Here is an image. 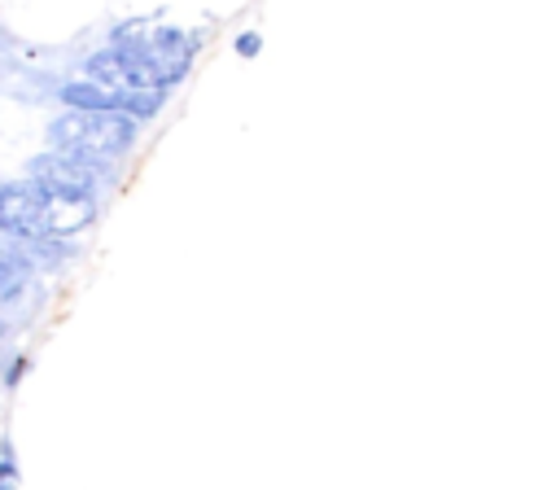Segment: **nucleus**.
I'll list each match as a JSON object with an SVG mask.
<instances>
[{
	"label": "nucleus",
	"mask_w": 560,
	"mask_h": 490,
	"mask_svg": "<svg viewBox=\"0 0 560 490\" xmlns=\"http://www.w3.org/2000/svg\"><path fill=\"white\" fill-rule=\"evenodd\" d=\"M258 48H262V35H258V31H245V35H236V52H241V57H254Z\"/></svg>",
	"instance_id": "obj_7"
},
{
	"label": "nucleus",
	"mask_w": 560,
	"mask_h": 490,
	"mask_svg": "<svg viewBox=\"0 0 560 490\" xmlns=\"http://www.w3.org/2000/svg\"><path fill=\"white\" fill-rule=\"evenodd\" d=\"M197 61V39L179 26H118L109 44L83 57L79 74L105 88H162L171 92Z\"/></svg>",
	"instance_id": "obj_1"
},
{
	"label": "nucleus",
	"mask_w": 560,
	"mask_h": 490,
	"mask_svg": "<svg viewBox=\"0 0 560 490\" xmlns=\"http://www.w3.org/2000/svg\"><path fill=\"white\" fill-rule=\"evenodd\" d=\"M22 372H26V354H18V359H13V363H9V368H4V385H9V389H13V385H18V381H22Z\"/></svg>",
	"instance_id": "obj_8"
},
{
	"label": "nucleus",
	"mask_w": 560,
	"mask_h": 490,
	"mask_svg": "<svg viewBox=\"0 0 560 490\" xmlns=\"http://www.w3.org/2000/svg\"><path fill=\"white\" fill-rule=\"evenodd\" d=\"M22 477H18V464H13V451H9V442L0 446V486H18Z\"/></svg>",
	"instance_id": "obj_6"
},
{
	"label": "nucleus",
	"mask_w": 560,
	"mask_h": 490,
	"mask_svg": "<svg viewBox=\"0 0 560 490\" xmlns=\"http://www.w3.org/2000/svg\"><path fill=\"white\" fill-rule=\"evenodd\" d=\"M31 284H35V245L18 236L0 241V311H13Z\"/></svg>",
	"instance_id": "obj_5"
},
{
	"label": "nucleus",
	"mask_w": 560,
	"mask_h": 490,
	"mask_svg": "<svg viewBox=\"0 0 560 490\" xmlns=\"http://www.w3.org/2000/svg\"><path fill=\"white\" fill-rule=\"evenodd\" d=\"M26 175L44 188H57V192H70V197H92V201H101L114 184L109 162L88 158V153H70V149H48V153L31 158Z\"/></svg>",
	"instance_id": "obj_4"
},
{
	"label": "nucleus",
	"mask_w": 560,
	"mask_h": 490,
	"mask_svg": "<svg viewBox=\"0 0 560 490\" xmlns=\"http://www.w3.org/2000/svg\"><path fill=\"white\" fill-rule=\"evenodd\" d=\"M96 214H101V201L44 188L31 175L0 184V236H18V241H35V245H61V241L79 236L83 228H92Z\"/></svg>",
	"instance_id": "obj_2"
},
{
	"label": "nucleus",
	"mask_w": 560,
	"mask_h": 490,
	"mask_svg": "<svg viewBox=\"0 0 560 490\" xmlns=\"http://www.w3.org/2000/svg\"><path fill=\"white\" fill-rule=\"evenodd\" d=\"M136 118L114 114V109H83V105H66L52 122H48V140L52 149H70V153H88L101 162H118L122 153L136 149L140 140Z\"/></svg>",
	"instance_id": "obj_3"
},
{
	"label": "nucleus",
	"mask_w": 560,
	"mask_h": 490,
	"mask_svg": "<svg viewBox=\"0 0 560 490\" xmlns=\"http://www.w3.org/2000/svg\"><path fill=\"white\" fill-rule=\"evenodd\" d=\"M0 346H4V337H0Z\"/></svg>",
	"instance_id": "obj_9"
}]
</instances>
